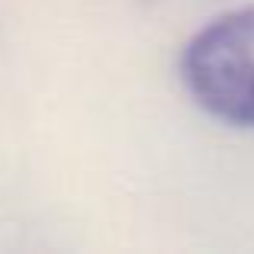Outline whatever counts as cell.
I'll use <instances>...</instances> for the list:
<instances>
[{
  "label": "cell",
  "instance_id": "obj_1",
  "mask_svg": "<svg viewBox=\"0 0 254 254\" xmlns=\"http://www.w3.org/2000/svg\"><path fill=\"white\" fill-rule=\"evenodd\" d=\"M180 81L212 119L254 129V3L216 16L184 45Z\"/></svg>",
  "mask_w": 254,
  "mask_h": 254
}]
</instances>
